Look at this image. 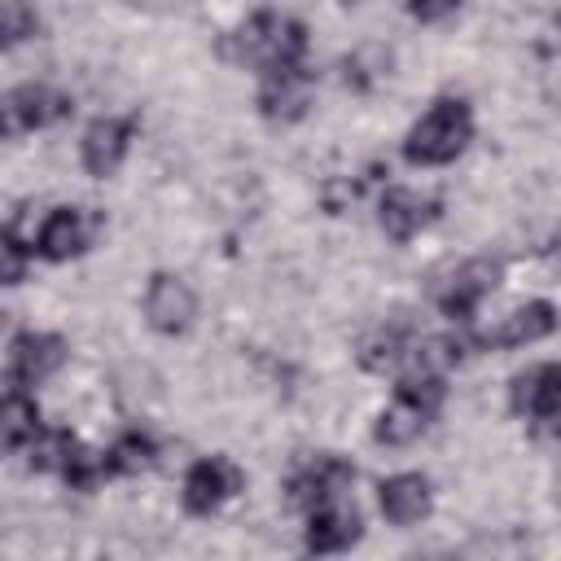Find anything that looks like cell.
Here are the masks:
<instances>
[{
    "label": "cell",
    "instance_id": "obj_22",
    "mask_svg": "<svg viewBox=\"0 0 561 561\" xmlns=\"http://www.w3.org/2000/svg\"><path fill=\"white\" fill-rule=\"evenodd\" d=\"M35 250L18 237V232H9L4 228V237H0V280L4 285H22V272H26V259H31Z\"/></svg>",
    "mask_w": 561,
    "mask_h": 561
},
{
    "label": "cell",
    "instance_id": "obj_13",
    "mask_svg": "<svg viewBox=\"0 0 561 561\" xmlns=\"http://www.w3.org/2000/svg\"><path fill=\"white\" fill-rule=\"evenodd\" d=\"M311 105V70L307 66H280L267 70L259 83V110L276 123H294L302 118Z\"/></svg>",
    "mask_w": 561,
    "mask_h": 561
},
{
    "label": "cell",
    "instance_id": "obj_2",
    "mask_svg": "<svg viewBox=\"0 0 561 561\" xmlns=\"http://www.w3.org/2000/svg\"><path fill=\"white\" fill-rule=\"evenodd\" d=\"M473 140V114L460 96H438L408 131L403 140V158L412 167H443L456 162L465 153V145Z\"/></svg>",
    "mask_w": 561,
    "mask_h": 561
},
{
    "label": "cell",
    "instance_id": "obj_17",
    "mask_svg": "<svg viewBox=\"0 0 561 561\" xmlns=\"http://www.w3.org/2000/svg\"><path fill=\"white\" fill-rule=\"evenodd\" d=\"M430 421H434V412H430L425 403H416L412 394H399V390H394L390 408H381V416H377V425H373V438L386 443V447H408V443H416V438L425 434Z\"/></svg>",
    "mask_w": 561,
    "mask_h": 561
},
{
    "label": "cell",
    "instance_id": "obj_15",
    "mask_svg": "<svg viewBox=\"0 0 561 561\" xmlns=\"http://www.w3.org/2000/svg\"><path fill=\"white\" fill-rule=\"evenodd\" d=\"M377 504H381V517L390 526H412V522L430 517V508H434L430 478L425 473H390L377 486Z\"/></svg>",
    "mask_w": 561,
    "mask_h": 561
},
{
    "label": "cell",
    "instance_id": "obj_20",
    "mask_svg": "<svg viewBox=\"0 0 561 561\" xmlns=\"http://www.w3.org/2000/svg\"><path fill=\"white\" fill-rule=\"evenodd\" d=\"M101 456H105V473L110 478H136V473H145L158 460V443L145 430H127Z\"/></svg>",
    "mask_w": 561,
    "mask_h": 561
},
{
    "label": "cell",
    "instance_id": "obj_1",
    "mask_svg": "<svg viewBox=\"0 0 561 561\" xmlns=\"http://www.w3.org/2000/svg\"><path fill=\"white\" fill-rule=\"evenodd\" d=\"M224 57L245 70H280V66H302L307 57V26L285 13H254L224 39Z\"/></svg>",
    "mask_w": 561,
    "mask_h": 561
},
{
    "label": "cell",
    "instance_id": "obj_25",
    "mask_svg": "<svg viewBox=\"0 0 561 561\" xmlns=\"http://www.w3.org/2000/svg\"><path fill=\"white\" fill-rule=\"evenodd\" d=\"M548 267H552V272L561 276V237H557V241L548 245Z\"/></svg>",
    "mask_w": 561,
    "mask_h": 561
},
{
    "label": "cell",
    "instance_id": "obj_8",
    "mask_svg": "<svg viewBox=\"0 0 561 561\" xmlns=\"http://www.w3.org/2000/svg\"><path fill=\"white\" fill-rule=\"evenodd\" d=\"M500 276H504V267H500V259H465L443 285H438V311L447 316V320H469L473 311H478V302L486 298V294H495V285H500Z\"/></svg>",
    "mask_w": 561,
    "mask_h": 561
},
{
    "label": "cell",
    "instance_id": "obj_16",
    "mask_svg": "<svg viewBox=\"0 0 561 561\" xmlns=\"http://www.w3.org/2000/svg\"><path fill=\"white\" fill-rule=\"evenodd\" d=\"M557 329V307L548 298H530L504 316V324L491 333L495 346H535Z\"/></svg>",
    "mask_w": 561,
    "mask_h": 561
},
{
    "label": "cell",
    "instance_id": "obj_10",
    "mask_svg": "<svg viewBox=\"0 0 561 561\" xmlns=\"http://www.w3.org/2000/svg\"><path fill=\"white\" fill-rule=\"evenodd\" d=\"M131 136H136V123L131 118H118V114H105V118H92L83 140H79V158H83V171L105 180L123 167L127 149H131Z\"/></svg>",
    "mask_w": 561,
    "mask_h": 561
},
{
    "label": "cell",
    "instance_id": "obj_24",
    "mask_svg": "<svg viewBox=\"0 0 561 561\" xmlns=\"http://www.w3.org/2000/svg\"><path fill=\"white\" fill-rule=\"evenodd\" d=\"M456 4H460V0H408V13H412L416 22H438V18L456 13Z\"/></svg>",
    "mask_w": 561,
    "mask_h": 561
},
{
    "label": "cell",
    "instance_id": "obj_11",
    "mask_svg": "<svg viewBox=\"0 0 561 561\" xmlns=\"http://www.w3.org/2000/svg\"><path fill=\"white\" fill-rule=\"evenodd\" d=\"M438 215H443V202L434 193H416V188H386L377 202V224L390 241H412Z\"/></svg>",
    "mask_w": 561,
    "mask_h": 561
},
{
    "label": "cell",
    "instance_id": "obj_12",
    "mask_svg": "<svg viewBox=\"0 0 561 561\" xmlns=\"http://www.w3.org/2000/svg\"><path fill=\"white\" fill-rule=\"evenodd\" d=\"M508 408L530 421H557L561 416V364H535L513 377Z\"/></svg>",
    "mask_w": 561,
    "mask_h": 561
},
{
    "label": "cell",
    "instance_id": "obj_6",
    "mask_svg": "<svg viewBox=\"0 0 561 561\" xmlns=\"http://www.w3.org/2000/svg\"><path fill=\"white\" fill-rule=\"evenodd\" d=\"M145 320L153 333H167V337L188 333L197 320V294L188 289V280L171 272H153L145 289Z\"/></svg>",
    "mask_w": 561,
    "mask_h": 561
},
{
    "label": "cell",
    "instance_id": "obj_23",
    "mask_svg": "<svg viewBox=\"0 0 561 561\" xmlns=\"http://www.w3.org/2000/svg\"><path fill=\"white\" fill-rule=\"evenodd\" d=\"M35 31H39L35 9H31L26 0H4V44L13 48V44H22V39H31Z\"/></svg>",
    "mask_w": 561,
    "mask_h": 561
},
{
    "label": "cell",
    "instance_id": "obj_19",
    "mask_svg": "<svg viewBox=\"0 0 561 561\" xmlns=\"http://www.w3.org/2000/svg\"><path fill=\"white\" fill-rule=\"evenodd\" d=\"M44 430V421H39V403H35V394L31 390H22V386H9L4 390V403H0V434H4V451H26V443L35 438Z\"/></svg>",
    "mask_w": 561,
    "mask_h": 561
},
{
    "label": "cell",
    "instance_id": "obj_9",
    "mask_svg": "<svg viewBox=\"0 0 561 561\" xmlns=\"http://www.w3.org/2000/svg\"><path fill=\"white\" fill-rule=\"evenodd\" d=\"M351 482H355V465L342 460V456H333V451H324V456L307 460V465L289 478V504L302 508V513H311L316 504H324V500H333V495H346Z\"/></svg>",
    "mask_w": 561,
    "mask_h": 561
},
{
    "label": "cell",
    "instance_id": "obj_4",
    "mask_svg": "<svg viewBox=\"0 0 561 561\" xmlns=\"http://www.w3.org/2000/svg\"><path fill=\"white\" fill-rule=\"evenodd\" d=\"M241 486H245V473H241L237 460H228V456H202V460L188 465V473H184L180 504H184V513H193V517H210V513H219Z\"/></svg>",
    "mask_w": 561,
    "mask_h": 561
},
{
    "label": "cell",
    "instance_id": "obj_7",
    "mask_svg": "<svg viewBox=\"0 0 561 561\" xmlns=\"http://www.w3.org/2000/svg\"><path fill=\"white\" fill-rule=\"evenodd\" d=\"M66 364V342L57 333H44V329H26L9 342V364H4V377L9 386H22V390H35L39 381H48L57 368Z\"/></svg>",
    "mask_w": 561,
    "mask_h": 561
},
{
    "label": "cell",
    "instance_id": "obj_3",
    "mask_svg": "<svg viewBox=\"0 0 561 561\" xmlns=\"http://www.w3.org/2000/svg\"><path fill=\"white\" fill-rule=\"evenodd\" d=\"M101 215L88 210V206H53L39 228H35V254L48 259V263H66V259H79L96 245L101 237Z\"/></svg>",
    "mask_w": 561,
    "mask_h": 561
},
{
    "label": "cell",
    "instance_id": "obj_21",
    "mask_svg": "<svg viewBox=\"0 0 561 561\" xmlns=\"http://www.w3.org/2000/svg\"><path fill=\"white\" fill-rule=\"evenodd\" d=\"M75 443H79V438H75L70 430H48V425H44V430L26 443V451H22V456H26V465H31V469H39V473H61L66 456L75 451Z\"/></svg>",
    "mask_w": 561,
    "mask_h": 561
},
{
    "label": "cell",
    "instance_id": "obj_5",
    "mask_svg": "<svg viewBox=\"0 0 561 561\" xmlns=\"http://www.w3.org/2000/svg\"><path fill=\"white\" fill-rule=\"evenodd\" d=\"M70 96L48 88V83H18L9 88L0 114H4V136H22V131H39V127H53L70 114Z\"/></svg>",
    "mask_w": 561,
    "mask_h": 561
},
{
    "label": "cell",
    "instance_id": "obj_14",
    "mask_svg": "<svg viewBox=\"0 0 561 561\" xmlns=\"http://www.w3.org/2000/svg\"><path fill=\"white\" fill-rule=\"evenodd\" d=\"M359 530H364L359 508L346 495H333L307 513V548L311 552H342L359 539Z\"/></svg>",
    "mask_w": 561,
    "mask_h": 561
},
{
    "label": "cell",
    "instance_id": "obj_26",
    "mask_svg": "<svg viewBox=\"0 0 561 561\" xmlns=\"http://www.w3.org/2000/svg\"><path fill=\"white\" fill-rule=\"evenodd\" d=\"M342 4H364V0H342Z\"/></svg>",
    "mask_w": 561,
    "mask_h": 561
},
{
    "label": "cell",
    "instance_id": "obj_18",
    "mask_svg": "<svg viewBox=\"0 0 561 561\" xmlns=\"http://www.w3.org/2000/svg\"><path fill=\"white\" fill-rule=\"evenodd\" d=\"M412 346H416V337L403 324H381L359 342V364L368 373H399V368H408Z\"/></svg>",
    "mask_w": 561,
    "mask_h": 561
}]
</instances>
